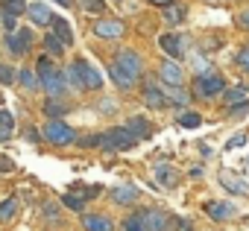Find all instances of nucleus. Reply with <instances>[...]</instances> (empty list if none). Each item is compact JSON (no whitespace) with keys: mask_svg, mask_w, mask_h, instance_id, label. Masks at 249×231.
<instances>
[{"mask_svg":"<svg viewBox=\"0 0 249 231\" xmlns=\"http://www.w3.org/2000/svg\"><path fill=\"white\" fill-rule=\"evenodd\" d=\"M138 144V138L126 129V126H120V129H108V132H103L100 135V147H106V149H129V147H135Z\"/></svg>","mask_w":249,"mask_h":231,"instance_id":"1","label":"nucleus"},{"mask_svg":"<svg viewBox=\"0 0 249 231\" xmlns=\"http://www.w3.org/2000/svg\"><path fill=\"white\" fill-rule=\"evenodd\" d=\"M223 88H226V82L217 76V73H199L196 76V82H194V94L196 97H202V99H211V97H217V94H223Z\"/></svg>","mask_w":249,"mask_h":231,"instance_id":"3","label":"nucleus"},{"mask_svg":"<svg viewBox=\"0 0 249 231\" xmlns=\"http://www.w3.org/2000/svg\"><path fill=\"white\" fill-rule=\"evenodd\" d=\"M164 94H167V102H176V105H185L188 102V94L182 88H173L170 85V91H164Z\"/></svg>","mask_w":249,"mask_h":231,"instance_id":"29","label":"nucleus"},{"mask_svg":"<svg viewBox=\"0 0 249 231\" xmlns=\"http://www.w3.org/2000/svg\"><path fill=\"white\" fill-rule=\"evenodd\" d=\"M3 12H9V15H24V12H27V3H24V0H3Z\"/></svg>","mask_w":249,"mask_h":231,"instance_id":"27","label":"nucleus"},{"mask_svg":"<svg viewBox=\"0 0 249 231\" xmlns=\"http://www.w3.org/2000/svg\"><path fill=\"white\" fill-rule=\"evenodd\" d=\"M176 170L173 167H167V164H156V182L159 184H164V187H173L176 184Z\"/></svg>","mask_w":249,"mask_h":231,"instance_id":"21","label":"nucleus"},{"mask_svg":"<svg viewBox=\"0 0 249 231\" xmlns=\"http://www.w3.org/2000/svg\"><path fill=\"white\" fill-rule=\"evenodd\" d=\"M82 225H85V231H111V222H108L106 216H91V214H85V216H82Z\"/></svg>","mask_w":249,"mask_h":231,"instance_id":"22","label":"nucleus"},{"mask_svg":"<svg viewBox=\"0 0 249 231\" xmlns=\"http://www.w3.org/2000/svg\"><path fill=\"white\" fill-rule=\"evenodd\" d=\"M123 21H117V18H103V21H97L94 24V35H100V38H120L123 35Z\"/></svg>","mask_w":249,"mask_h":231,"instance_id":"9","label":"nucleus"},{"mask_svg":"<svg viewBox=\"0 0 249 231\" xmlns=\"http://www.w3.org/2000/svg\"><path fill=\"white\" fill-rule=\"evenodd\" d=\"M243 164H246V170H249V158H246V161H243Z\"/></svg>","mask_w":249,"mask_h":231,"instance_id":"51","label":"nucleus"},{"mask_svg":"<svg viewBox=\"0 0 249 231\" xmlns=\"http://www.w3.org/2000/svg\"><path fill=\"white\" fill-rule=\"evenodd\" d=\"M9 135H12V129L0 123V144H6V141H9Z\"/></svg>","mask_w":249,"mask_h":231,"instance_id":"47","label":"nucleus"},{"mask_svg":"<svg viewBox=\"0 0 249 231\" xmlns=\"http://www.w3.org/2000/svg\"><path fill=\"white\" fill-rule=\"evenodd\" d=\"M205 214H208L211 219H217V222H226V219L234 216V205H231V202H208V205H205Z\"/></svg>","mask_w":249,"mask_h":231,"instance_id":"13","label":"nucleus"},{"mask_svg":"<svg viewBox=\"0 0 249 231\" xmlns=\"http://www.w3.org/2000/svg\"><path fill=\"white\" fill-rule=\"evenodd\" d=\"M114 108H117V102H114V99H103V102H100V111H106V114H111Z\"/></svg>","mask_w":249,"mask_h":231,"instance_id":"44","label":"nucleus"},{"mask_svg":"<svg viewBox=\"0 0 249 231\" xmlns=\"http://www.w3.org/2000/svg\"><path fill=\"white\" fill-rule=\"evenodd\" d=\"M246 94H249V88H243V85L223 88V102H229V105H234V102H243V99H246Z\"/></svg>","mask_w":249,"mask_h":231,"instance_id":"23","label":"nucleus"},{"mask_svg":"<svg viewBox=\"0 0 249 231\" xmlns=\"http://www.w3.org/2000/svg\"><path fill=\"white\" fill-rule=\"evenodd\" d=\"M15 79H18V73H12V67L0 65V82H3V85H12Z\"/></svg>","mask_w":249,"mask_h":231,"instance_id":"38","label":"nucleus"},{"mask_svg":"<svg viewBox=\"0 0 249 231\" xmlns=\"http://www.w3.org/2000/svg\"><path fill=\"white\" fill-rule=\"evenodd\" d=\"M79 3H82L85 12H94V15H100L106 9V0H79Z\"/></svg>","mask_w":249,"mask_h":231,"instance_id":"31","label":"nucleus"},{"mask_svg":"<svg viewBox=\"0 0 249 231\" xmlns=\"http://www.w3.org/2000/svg\"><path fill=\"white\" fill-rule=\"evenodd\" d=\"M126 129H129L138 141H147V138L153 135V126H150L144 117H129V120H126Z\"/></svg>","mask_w":249,"mask_h":231,"instance_id":"19","label":"nucleus"},{"mask_svg":"<svg viewBox=\"0 0 249 231\" xmlns=\"http://www.w3.org/2000/svg\"><path fill=\"white\" fill-rule=\"evenodd\" d=\"M237 65H240V67H243V70H249V47H246V50H240V53H237Z\"/></svg>","mask_w":249,"mask_h":231,"instance_id":"43","label":"nucleus"},{"mask_svg":"<svg viewBox=\"0 0 249 231\" xmlns=\"http://www.w3.org/2000/svg\"><path fill=\"white\" fill-rule=\"evenodd\" d=\"M246 144V135H231L229 141H226V149H237V147H243Z\"/></svg>","mask_w":249,"mask_h":231,"instance_id":"40","label":"nucleus"},{"mask_svg":"<svg viewBox=\"0 0 249 231\" xmlns=\"http://www.w3.org/2000/svg\"><path fill=\"white\" fill-rule=\"evenodd\" d=\"M114 62H117L123 70H126V73H132V76H141V70H144L141 56H138V53H132V50H120Z\"/></svg>","mask_w":249,"mask_h":231,"instance_id":"12","label":"nucleus"},{"mask_svg":"<svg viewBox=\"0 0 249 231\" xmlns=\"http://www.w3.org/2000/svg\"><path fill=\"white\" fill-rule=\"evenodd\" d=\"M82 147H100V135H88V138H82Z\"/></svg>","mask_w":249,"mask_h":231,"instance_id":"45","label":"nucleus"},{"mask_svg":"<svg viewBox=\"0 0 249 231\" xmlns=\"http://www.w3.org/2000/svg\"><path fill=\"white\" fill-rule=\"evenodd\" d=\"M159 76H161V82H164V85H173V88H182V82H185V70H182V65H179L176 59L161 62Z\"/></svg>","mask_w":249,"mask_h":231,"instance_id":"6","label":"nucleus"},{"mask_svg":"<svg viewBox=\"0 0 249 231\" xmlns=\"http://www.w3.org/2000/svg\"><path fill=\"white\" fill-rule=\"evenodd\" d=\"M141 219H144L147 231H170V216H164V211H159V208H147L141 214Z\"/></svg>","mask_w":249,"mask_h":231,"instance_id":"8","label":"nucleus"},{"mask_svg":"<svg viewBox=\"0 0 249 231\" xmlns=\"http://www.w3.org/2000/svg\"><path fill=\"white\" fill-rule=\"evenodd\" d=\"M59 97H50V102H44V114H50V117H56V114H62L65 111V105L62 102H56Z\"/></svg>","mask_w":249,"mask_h":231,"instance_id":"34","label":"nucleus"},{"mask_svg":"<svg viewBox=\"0 0 249 231\" xmlns=\"http://www.w3.org/2000/svg\"><path fill=\"white\" fill-rule=\"evenodd\" d=\"M159 47L170 56V59H182L185 53H188V47H191V38L188 35H182V33H164L161 38H159Z\"/></svg>","mask_w":249,"mask_h":231,"instance_id":"2","label":"nucleus"},{"mask_svg":"<svg viewBox=\"0 0 249 231\" xmlns=\"http://www.w3.org/2000/svg\"><path fill=\"white\" fill-rule=\"evenodd\" d=\"M62 202H65V208H71V211H82V208H85V199H79L76 193H65Z\"/></svg>","mask_w":249,"mask_h":231,"instance_id":"30","label":"nucleus"},{"mask_svg":"<svg viewBox=\"0 0 249 231\" xmlns=\"http://www.w3.org/2000/svg\"><path fill=\"white\" fill-rule=\"evenodd\" d=\"M229 114H231V117H243V114H249V99H243V102H234V105L229 108Z\"/></svg>","mask_w":249,"mask_h":231,"instance_id":"37","label":"nucleus"},{"mask_svg":"<svg viewBox=\"0 0 249 231\" xmlns=\"http://www.w3.org/2000/svg\"><path fill=\"white\" fill-rule=\"evenodd\" d=\"M50 27H53V35L62 41V44H73V33H71V24L65 21V18H59V15H50Z\"/></svg>","mask_w":249,"mask_h":231,"instance_id":"16","label":"nucleus"},{"mask_svg":"<svg viewBox=\"0 0 249 231\" xmlns=\"http://www.w3.org/2000/svg\"><path fill=\"white\" fill-rule=\"evenodd\" d=\"M3 30H6V33H15V30H18V15L3 12Z\"/></svg>","mask_w":249,"mask_h":231,"instance_id":"39","label":"nucleus"},{"mask_svg":"<svg viewBox=\"0 0 249 231\" xmlns=\"http://www.w3.org/2000/svg\"><path fill=\"white\" fill-rule=\"evenodd\" d=\"M44 47L50 50V56H62V53H65V44H62L56 35H47V38H44Z\"/></svg>","mask_w":249,"mask_h":231,"instance_id":"28","label":"nucleus"},{"mask_svg":"<svg viewBox=\"0 0 249 231\" xmlns=\"http://www.w3.org/2000/svg\"><path fill=\"white\" fill-rule=\"evenodd\" d=\"M199 123H202V117L196 111H182L179 114V126H185V129H196Z\"/></svg>","mask_w":249,"mask_h":231,"instance_id":"25","label":"nucleus"},{"mask_svg":"<svg viewBox=\"0 0 249 231\" xmlns=\"http://www.w3.org/2000/svg\"><path fill=\"white\" fill-rule=\"evenodd\" d=\"M18 82H21L24 88H30V91H33V88H36V76H33V70H27V67H24V70H18Z\"/></svg>","mask_w":249,"mask_h":231,"instance_id":"35","label":"nucleus"},{"mask_svg":"<svg viewBox=\"0 0 249 231\" xmlns=\"http://www.w3.org/2000/svg\"><path fill=\"white\" fill-rule=\"evenodd\" d=\"M73 67H76V73H79V79H82V85H85L88 91H97V88L103 85L100 70H97L88 59H76V62H73Z\"/></svg>","mask_w":249,"mask_h":231,"instance_id":"5","label":"nucleus"},{"mask_svg":"<svg viewBox=\"0 0 249 231\" xmlns=\"http://www.w3.org/2000/svg\"><path fill=\"white\" fill-rule=\"evenodd\" d=\"M240 27H243V30H249V12H243V15H240Z\"/></svg>","mask_w":249,"mask_h":231,"instance_id":"48","label":"nucleus"},{"mask_svg":"<svg viewBox=\"0 0 249 231\" xmlns=\"http://www.w3.org/2000/svg\"><path fill=\"white\" fill-rule=\"evenodd\" d=\"M41 85H44V91H47V97H65V73H59V70H50L47 76H41Z\"/></svg>","mask_w":249,"mask_h":231,"instance_id":"11","label":"nucleus"},{"mask_svg":"<svg viewBox=\"0 0 249 231\" xmlns=\"http://www.w3.org/2000/svg\"><path fill=\"white\" fill-rule=\"evenodd\" d=\"M144 99H147L150 108H164V105H167V94H164L159 85H153V82L144 85Z\"/></svg>","mask_w":249,"mask_h":231,"instance_id":"17","label":"nucleus"},{"mask_svg":"<svg viewBox=\"0 0 249 231\" xmlns=\"http://www.w3.org/2000/svg\"><path fill=\"white\" fill-rule=\"evenodd\" d=\"M220 184L229 190V193H234V196H246L249 193V184H246V179H240V176H234V173H229V170H220Z\"/></svg>","mask_w":249,"mask_h":231,"instance_id":"10","label":"nucleus"},{"mask_svg":"<svg viewBox=\"0 0 249 231\" xmlns=\"http://www.w3.org/2000/svg\"><path fill=\"white\" fill-rule=\"evenodd\" d=\"M111 199H114L117 205H129V202L138 199V187H132V184H120V187L111 190Z\"/></svg>","mask_w":249,"mask_h":231,"instance_id":"20","label":"nucleus"},{"mask_svg":"<svg viewBox=\"0 0 249 231\" xmlns=\"http://www.w3.org/2000/svg\"><path fill=\"white\" fill-rule=\"evenodd\" d=\"M44 141L47 144H53V147H68V144H73L76 141V135H73V129L71 126H65L62 120H50L47 126H44Z\"/></svg>","mask_w":249,"mask_h":231,"instance_id":"4","label":"nucleus"},{"mask_svg":"<svg viewBox=\"0 0 249 231\" xmlns=\"http://www.w3.org/2000/svg\"><path fill=\"white\" fill-rule=\"evenodd\" d=\"M36 70H38V76H47V73L53 70V62H50V56H38V65H36Z\"/></svg>","mask_w":249,"mask_h":231,"instance_id":"36","label":"nucleus"},{"mask_svg":"<svg viewBox=\"0 0 249 231\" xmlns=\"http://www.w3.org/2000/svg\"><path fill=\"white\" fill-rule=\"evenodd\" d=\"M108 76H111V82L117 85V88H123V91H129V88H135V79L138 76H132V73H126V70H123L117 62L108 67Z\"/></svg>","mask_w":249,"mask_h":231,"instance_id":"15","label":"nucleus"},{"mask_svg":"<svg viewBox=\"0 0 249 231\" xmlns=\"http://www.w3.org/2000/svg\"><path fill=\"white\" fill-rule=\"evenodd\" d=\"M0 170H3V173H12V170H15L12 158H0Z\"/></svg>","mask_w":249,"mask_h":231,"instance_id":"46","label":"nucleus"},{"mask_svg":"<svg viewBox=\"0 0 249 231\" xmlns=\"http://www.w3.org/2000/svg\"><path fill=\"white\" fill-rule=\"evenodd\" d=\"M56 3H59V6H65V9H68V6H73V3H76V0H56Z\"/></svg>","mask_w":249,"mask_h":231,"instance_id":"49","label":"nucleus"},{"mask_svg":"<svg viewBox=\"0 0 249 231\" xmlns=\"http://www.w3.org/2000/svg\"><path fill=\"white\" fill-rule=\"evenodd\" d=\"M170 225H173V231H191V222H188V219H182V216L170 219Z\"/></svg>","mask_w":249,"mask_h":231,"instance_id":"41","label":"nucleus"},{"mask_svg":"<svg viewBox=\"0 0 249 231\" xmlns=\"http://www.w3.org/2000/svg\"><path fill=\"white\" fill-rule=\"evenodd\" d=\"M185 18H188V9L179 3V0H170V3L164 6V21H167V24L176 27V24H182Z\"/></svg>","mask_w":249,"mask_h":231,"instance_id":"18","label":"nucleus"},{"mask_svg":"<svg viewBox=\"0 0 249 231\" xmlns=\"http://www.w3.org/2000/svg\"><path fill=\"white\" fill-rule=\"evenodd\" d=\"M30 44H33V30H18V33H9V38H6V47L15 53V56H24L27 50H30Z\"/></svg>","mask_w":249,"mask_h":231,"instance_id":"7","label":"nucleus"},{"mask_svg":"<svg viewBox=\"0 0 249 231\" xmlns=\"http://www.w3.org/2000/svg\"><path fill=\"white\" fill-rule=\"evenodd\" d=\"M150 3H156V6H167L170 0H150Z\"/></svg>","mask_w":249,"mask_h":231,"instance_id":"50","label":"nucleus"},{"mask_svg":"<svg viewBox=\"0 0 249 231\" xmlns=\"http://www.w3.org/2000/svg\"><path fill=\"white\" fill-rule=\"evenodd\" d=\"M71 193H76L79 199H91V196H100V187H97V184H94V187H91V184H73Z\"/></svg>","mask_w":249,"mask_h":231,"instance_id":"26","label":"nucleus"},{"mask_svg":"<svg viewBox=\"0 0 249 231\" xmlns=\"http://www.w3.org/2000/svg\"><path fill=\"white\" fill-rule=\"evenodd\" d=\"M123 231H147V225H144L141 214H138V216H129L126 222H123Z\"/></svg>","mask_w":249,"mask_h":231,"instance_id":"32","label":"nucleus"},{"mask_svg":"<svg viewBox=\"0 0 249 231\" xmlns=\"http://www.w3.org/2000/svg\"><path fill=\"white\" fill-rule=\"evenodd\" d=\"M15 214H18V199H15V196H9V199H3V202H0V222L12 219Z\"/></svg>","mask_w":249,"mask_h":231,"instance_id":"24","label":"nucleus"},{"mask_svg":"<svg viewBox=\"0 0 249 231\" xmlns=\"http://www.w3.org/2000/svg\"><path fill=\"white\" fill-rule=\"evenodd\" d=\"M65 82H68V85H73V88H79V91H85V85H82V79H79L76 67H68V70H65Z\"/></svg>","mask_w":249,"mask_h":231,"instance_id":"33","label":"nucleus"},{"mask_svg":"<svg viewBox=\"0 0 249 231\" xmlns=\"http://www.w3.org/2000/svg\"><path fill=\"white\" fill-rule=\"evenodd\" d=\"M0 123H3V126H15V117H12V111H6V108H0Z\"/></svg>","mask_w":249,"mask_h":231,"instance_id":"42","label":"nucleus"},{"mask_svg":"<svg viewBox=\"0 0 249 231\" xmlns=\"http://www.w3.org/2000/svg\"><path fill=\"white\" fill-rule=\"evenodd\" d=\"M27 15H30V21H33V24H38V27H47L53 12L47 9V3L36 0V3H27Z\"/></svg>","mask_w":249,"mask_h":231,"instance_id":"14","label":"nucleus"}]
</instances>
